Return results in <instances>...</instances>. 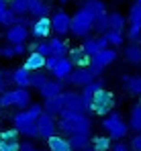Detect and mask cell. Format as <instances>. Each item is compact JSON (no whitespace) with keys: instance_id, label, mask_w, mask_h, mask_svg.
I'll list each match as a JSON object with an SVG mask.
<instances>
[{"instance_id":"6da1fadb","label":"cell","mask_w":141,"mask_h":151,"mask_svg":"<svg viewBox=\"0 0 141 151\" xmlns=\"http://www.w3.org/2000/svg\"><path fill=\"white\" fill-rule=\"evenodd\" d=\"M57 129L64 135H68V137L76 135V133L90 135V131H92V119L86 112H76V114H70V116H59Z\"/></svg>"},{"instance_id":"7a4b0ae2","label":"cell","mask_w":141,"mask_h":151,"mask_svg":"<svg viewBox=\"0 0 141 151\" xmlns=\"http://www.w3.org/2000/svg\"><path fill=\"white\" fill-rule=\"evenodd\" d=\"M100 127H102V129L106 131V135H108L111 139H115V141H123V139L127 137V133H129V123L119 114L117 110H111L108 114H104Z\"/></svg>"},{"instance_id":"3957f363","label":"cell","mask_w":141,"mask_h":151,"mask_svg":"<svg viewBox=\"0 0 141 151\" xmlns=\"http://www.w3.org/2000/svg\"><path fill=\"white\" fill-rule=\"evenodd\" d=\"M94 31V17L86 10V8H78L72 17V27H70V33L78 39H86L90 37V33Z\"/></svg>"},{"instance_id":"277c9868","label":"cell","mask_w":141,"mask_h":151,"mask_svg":"<svg viewBox=\"0 0 141 151\" xmlns=\"http://www.w3.org/2000/svg\"><path fill=\"white\" fill-rule=\"evenodd\" d=\"M113 108H115V96H113V92H108V90L102 88L98 94H94L92 106L86 110V114L88 116H92V114H108Z\"/></svg>"},{"instance_id":"5b68a950","label":"cell","mask_w":141,"mask_h":151,"mask_svg":"<svg viewBox=\"0 0 141 151\" xmlns=\"http://www.w3.org/2000/svg\"><path fill=\"white\" fill-rule=\"evenodd\" d=\"M115 59H117V51H115V47H106V49H100L96 55L90 57V65H88V68H90V70L94 72V76L98 78L108 65L115 63Z\"/></svg>"},{"instance_id":"8992f818","label":"cell","mask_w":141,"mask_h":151,"mask_svg":"<svg viewBox=\"0 0 141 151\" xmlns=\"http://www.w3.org/2000/svg\"><path fill=\"white\" fill-rule=\"evenodd\" d=\"M61 98H64V110L59 116H70L76 112H86V106L82 100V92H74V90H64L61 92Z\"/></svg>"},{"instance_id":"52a82bcc","label":"cell","mask_w":141,"mask_h":151,"mask_svg":"<svg viewBox=\"0 0 141 151\" xmlns=\"http://www.w3.org/2000/svg\"><path fill=\"white\" fill-rule=\"evenodd\" d=\"M43 112H45V110H43V104H31L29 108L19 110V112L12 116V127H14V129H23V127L29 125V123H37V119H39Z\"/></svg>"},{"instance_id":"ba28073f","label":"cell","mask_w":141,"mask_h":151,"mask_svg":"<svg viewBox=\"0 0 141 151\" xmlns=\"http://www.w3.org/2000/svg\"><path fill=\"white\" fill-rule=\"evenodd\" d=\"M96 80V76L90 68H76V70H72V74L64 80V84H68L72 88H84V86H88L90 82Z\"/></svg>"},{"instance_id":"9c48e42d","label":"cell","mask_w":141,"mask_h":151,"mask_svg":"<svg viewBox=\"0 0 141 151\" xmlns=\"http://www.w3.org/2000/svg\"><path fill=\"white\" fill-rule=\"evenodd\" d=\"M37 127H39V139H45L49 141L51 137L57 135V123H55V116L49 114V112H43L39 119H37Z\"/></svg>"},{"instance_id":"30bf717a","label":"cell","mask_w":141,"mask_h":151,"mask_svg":"<svg viewBox=\"0 0 141 151\" xmlns=\"http://www.w3.org/2000/svg\"><path fill=\"white\" fill-rule=\"evenodd\" d=\"M49 19H51V27H53V33H55V35L64 37V35H68V33H70L72 17L66 12V10H57V12H53Z\"/></svg>"},{"instance_id":"8fae6325","label":"cell","mask_w":141,"mask_h":151,"mask_svg":"<svg viewBox=\"0 0 141 151\" xmlns=\"http://www.w3.org/2000/svg\"><path fill=\"white\" fill-rule=\"evenodd\" d=\"M29 35H31V29L21 25V23H14L12 27H8L6 33H4L6 43H12V45H17V43H27V37H29Z\"/></svg>"},{"instance_id":"7c38bea8","label":"cell","mask_w":141,"mask_h":151,"mask_svg":"<svg viewBox=\"0 0 141 151\" xmlns=\"http://www.w3.org/2000/svg\"><path fill=\"white\" fill-rule=\"evenodd\" d=\"M51 33H53V27H51V19L49 17H45V19H35V23L31 27V35L35 39H47Z\"/></svg>"},{"instance_id":"4fadbf2b","label":"cell","mask_w":141,"mask_h":151,"mask_svg":"<svg viewBox=\"0 0 141 151\" xmlns=\"http://www.w3.org/2000/svg\"><path fill=\"white\" fill-rule=\"evenodd\" d=\"M68 57H70V61L76 65V68H88V65H90V55L82 49V45H80V47L70 49Z\"/></svg>"},{"instance_id":"5bb4252c","label":"cell","mask_w":141,"mask_h":151,"mask_svg":"<svg viewBox=\"0 0 141 151\" xmlns=\"http://www.w3.org/2000/svg\"><path fill=\"white\" fill-rule=\"evenodd\" d=\"M31 76H33V72L21 65V68L12 70V82L17 84V88H31Z\"/></svg>"},{"instance_id":"9a60e30c","label":"cell","mask_w":141,"mask_h":151,"mask_svg":"<svg viewBox=\"0 0 141 151\" xmlns=\"http://www.w3.org/2000/svg\"><path fill=\"white\" fill-rule=\"evenodd\" d=\"M45 55H41V53H37V51H31V53H27V57H25V68L27 70H31V72H37V70H43L45 68Z\"/></svg>"},{"instance_id":"2e32d148","label":"cell","mask_w":141,"mask_h":151,"mask_svg":"<svg viewBox=\"0 0 141 151\" xmlns=\"http://www.w3.org/2000/svg\"><path fill=\"white\" fill-rule=\"evenodd\" d=\"M64 92V82L61 80H49L45 86L39 90V94L43 96V100L45 98H53V96H59Z\"/></svg>"},{"instance_id":"e0dca14e","label":"cell","mask_w":141,"mask_h":151,"mask_svg":"<svg viewBox=\"0 0 141 151\" xmlns=\"http://www.w3.org/2000/svg\"><path fill=\"white\" fill-rule=\"evenodd\" d=\"M72 70H74V63L70 61V57L66 55V57H61V59H59V63L55 65V70L51 72V76H53L55 80H61V82H64V80L72 74Z\"/></svg>"},{"instance_id":"ac0fdd59","label":"cell","mask_w":141,"mask_h":151,"mask_svg":"<svg viewBox=\"0 0 141 151\" xmlns=\"http://www.w3.org/2000/svg\"><path fill=\"white\" fill-rule=\"evenodd\" d=\"M72 143V149L74 151H88L92 149V141H90V135H82V133H76L68 137Z\"/></svg>"},{"instance_id":"d6986e66","label":"cell","mask_w":141,"mask_h":151,"mask_svg":"<svg viewBox=\"0 0 141 151\" xmlns=\"http://www.w3.org/2000/svg\"><path fill=\"white\" fill-rule=\"evenodd\" d=\"M123 55H125V59L131 63V65H141V45L139 43H129V45H125V49H123Z\"/></svg>"},{"instance_id":"ffe728a7","label":"cell","mask_w":141,"mask_h":151,"mask_svg":"<svg viewBox=\"0 0 141 151\" xmlns=\"http://www.w3.org/2000/svg\"><path fill=\"white\" fill-rule=\"evenodd\" d=\"M12 94H14V108L23 110V108L31 106V90L29 88H14Z\"/></svg>"},{"instance_id":"44dd1931","label":"cell","mask_w":141,"mask_h":151,"mask_svg":"<svg viewBox=\"0 0 141 151\" xmlns=\"http://www.w3.org/2000/svg\"><path fill=\"white\" fill-rule=\"evenodd\" d=\"M82 8H86V10L92 14L94 21H96L98 17H104V14H106V4H104L102 0H84V2H82Z\"/></svg>"},{"instance_id":"7402d4cb","label":"cell","mask_w":141,"mask_h":151,"mask_svg":"<svg viewBox=\"0 0 141 151\" xmlns=\"http://www.w3.org/2000/svg\"><path fill=\"white\" fill-rule=\"evenodd\" d=\"M49 49H51V55H57V57H66V55L70 53L68 43H66L59 35H55V37L49 39Z\"/></svg>"},{"instance_id":"603a6c76","label":"cell","mask_w":141,"mask_h":151,"mask_svg":"<svg viewBox=\"0 0 141 151\" xmlns=\"http://www.w3.org/2000/svg\"><path fill=\"white\" fill-rule=\"evenodd\" d=\"M43 110L49 112V114H53V116H59L61 110H64V98H61V94L59 96H53V98H45Z\"/></svg>"},{"instance_id":"cb8c5ba5","label":"cell","mask_w":141,"mask_h":151,"mask_svg":"<svg viewBox=\"0 0 141 151\" xmlns=\"http://www.w3.org/2000/svg\"><path fill=\"white\" fill-rule=\"evenodd\" d=\"M123 86L129 94L133 96H141V76H123Z\"/></svg>"},{"instance_id":"d4e9b609","label":"cell","mask_w":141,"mask_h":151,"mask_svg":"<svg viewBox=\"0 0 141 151\" xmlns=\"http://www.w3.org/2000/svg\"><path fill=\"white\" fill-rule=\"evenodd\" d=\"M49 12H51V8H49L47 2H43V0H33V2H31L29 14H31L33 19H45V17H49Z\"/></svg>"},{"instance_id":"484cf974","label":"cell","mask_w":141,"mask_h":151,"mask_svg":"<svg viewBox=\"0 0 141 151\" xmlns=\"http://www.w3.org/2000/svg\"><path fill=\"white\" fill-rule=\"evenodd\" d=\"M47 145H49V151H74V149H72L70 139H66V137H59V135L51 137V139L47 141Z\"/></svg>"},{"instance_id":"4316f807","label":"cell","mask_w":141,"mask_h":151,"mask_svg":"<svg viewBox=\"0 0 141 151\" xmlns=\"http://www.w3.org/2000/svg\"><path fill=\"white\" fill-rule=\"evenodd\" d=\"M129 129L141 133V102L131 106V114H129Z\"/></svg>"},{"instance_id":"83f0119b","label":"cell","mask_w":141,"mask_h":151,"mask_svg":"<svg viewBox=\"0 0 141 151\" xmlns=\"http://www.w3.org/2000/svg\"><path fill=\"white\" fill-rule=\"evenodd\" d=\"M127 23H129V21H127L121 12H108V29L123 33V29L127 27Z\"/></svg>"},{"instance_id":"f1b7e54d","label":"cell","mask_w":141,"mask_h":151,"mask_svg":"<svg viewBox=\"0 0 141 151\" xmlns=\"http://www.w3.org/2000/svg\"><path fill=\"white\" fill-rule=\"evenodd\" d=\"M31 51H37V53H41V55L49 57V55H51V49H49V39H37L35 43H31V45H29V53H31Z\"/></svg>"},{"instance_id":"f546056e","label":"cell","mask_w":141,"mask_h":151,"mask_svg":"<svg viewBox=\"0 0 141 151\" xmlns=\"http://www.w3.org/2000/svg\"><path fill=\"white\" fill-rule=\"evenodd\" d=\"M31 2H33V0H10L8 4H10V8H12L19 17H23V14H29Z\"/></svg>"},{"instance_id":"4dcf8cb0","label":"cell","mask_w":141,"mask_h":151,"mask_svg":"<svg viewBox=\"0 0 141 151\" xmlns=\"http://www.w3.org/2000/svg\"><path fill=\"white\" fill-rule=\"evenodd\" d=\"M127 21H129V25H137V27H141V4H139V2H133V4H131Z\"/></svg>"},{"instance_id":"1f68e13d","label":"cell","mask_w":141,"mask_h":151,"mask_svg":"<svg viewBox=\"0 0 141 151\" xmlns=\"http://www.w3.org/2000/svg\"><path fill=\"white\" fill-rule=\"evenodd\" d=\"M104 37H106V41H108L111 47H119V45H123V41H125V35H123L121 31H113V29H108V31L104 33Z\"/></svg>"},{"instance_id":"d6a6232c","label":"cell","mask_w":141,"mask_h":151,"mask_svg":"<svg viewBox=\"0 0 141 151\" xmlns=\"http://www.w3.org/2000/svg\"><path fill=\"white\" fill-rule=\"evenodd\" d=\"M82 49L86 51L90 57H92V55H96V53L100 51V45H98V37H96V39H92V37H86V39H82Z\"/></svg>"},{"instance_id":"836d02e7","label":"cell","mask_w":141,"mask_h":151,"mask_svg":"<svg viewBox=\"0 0 141 151\" xmlns=\"http://www.w3.org/2000/svg\"><path fill=\"white\" fill-rule=\"evenodd\" d=\"M92 149L96 151H108L111 149V137L108 135H98L92 139Z\"/></svg>"},{"instance_id":"e575fe53","label":"cell","mask_w":141,"mask_h":151,"mask_svg":"<svg viewBox=\"0 0 141 151\" xmlns=\"http://www.w3.org/2000/svg\"><path fill=\"white\" fill-rule=\"evenodd\" d=\"M47 82H49V78H47V74H43L41 70L33 72V76H31V88H35V90H41Z\"/></svg>"},{"instance_id":"d590c367","label":"cell","mask_w":141,"mask_h":151,"mask_svg":"<svg viewBox=\"0 0 141 151\" xmlns=\"http://www.w3.org/2000/svg\"><path fill=\"white\" fill-rule=\"evenodd\" d=\"M17 21H19V14H17V12H14L12 8H8V10H6V12L2 14V19H0V25L8 29V27H12V25H14Z\"/></svg>"},{"instance_id":"8d00e7d4","label":"cell","mask_w":141,"mask_h":151,"mask_svg":"<svg viewBox=\"0 0 141 151\" xmlns=\"http://www.w3.org/2000/svg\"><path fill=\"white\" fill-rule=\"evenodd\" d=\"M19 131H21V135L29 137V139H39V127H37V123H29L23 129H19Z\"/></svg>"},{"instance_id":"74e56055","label":"cell","mask_w":141,"mask_h":151,"mask_svg":"<svg viewBox=\"0 0 141 151\" xmlns=\"http://www.w3.org/2000/svg\"><path fill=\"white\" fill-rule=\"evenodd\" d=\"M94 31H96L98 35H104V33L108 31V14L98 17V19L94 21Z\"/></svg>"},{"instance_id":"f35d334b","label":"cell","mask_w":141,"mask_h":151,"mask_svg":"<svg viewBox=\"0 0 141 151\" xmlns=\"http://www.w3.org/2000/svg\"><path fill=\"white\" fill-rule=\"evenodd\" d=\"M0 106H4V108L14 106V94H12V90H4V92H0Z\"/></svg>"},{"instance_id":"ab89813d","label":"cell","mask_w":141,"mask_h":151,"mask_svg":"<svg viewBox=\"0 0 141 151\" xmlns=\"http://www.w3.org/2000/svg\"><path fill=\"white\" fill-rule=\"evenodd\" d=\"M19 135H21L19 129H4L0 133V139H4V141H19Z\"/></svg>"},{"instance_id":"60d3db41","label":"cell","mask_w":141,"mask_h":151,"mask_svg":"<svg viewBox=\"0 0 141 151\" xmlns=\"http://www.w3.org/2000/svg\"><path fill=\"white\" fill-rule=\"evenodd\" d=\"M0 151H21V143L19 141H4V139H0Z\"/></svg>"},{"instance_id":"b9f144b4","label":"cell","mask_w":141,"mask_h":151,"mask_svg":"<svg viewBox=\"0 0 141 151\" xmlns=\"http://www.w3.org/2000/svg\"><path fill=\"white\" fill-rule=\"evenodd\" d=\"M0 57H4V59H12V57H17L14 45L10 43V45H4V47H0Z\"/></svg>"},{"instance_id":"7bdbcfd3","label":"cell","mask_w":141,"mask_h":151,"mask_svg":"<svg viewBox=\"0 0 141 151\" xmlns=\"http://www.w3.org/2000/svg\"><path fill=\"white\" fill-rule=\"evenodd\" d=\"M139 35H141V27H137V25H129V31H127V39L129 41H137L139 39Z\"/></svg>"},{"instance_id":"ee69618b","label":"cell","mask_w":141,"mask_h":151,"mask_svg":"<svg viewBox=\"0 0 141 151\" xmlns=\"http://www.w3.org/2000/svg\"><path fill=\"white\" fill-rule=\"evenodd\" d=\"M59 59H61V57H57V55H49V57L45 59V70L53 72V70H55V65L59 63Z\"/></svg>"},{"instance_id":"f6af8a7d","label":"cell","mask_w":141,"mask_h":151,"mask_svg":"<svg viewBox=\"0 0 141 151\" xmlns=\"http://www.w3.org/2000/svg\"><path fill=\"white\" fill-rule=\"evenodd\" d=\"M131 149L135 151H141V133H137L133 139H131Z\"/></svg>"},{"instance_id":"bcb514c9","label":"cell","mask_w":141,"mask_h":151,"mask_svg":"<svg viewBox=\"0 0 141 151\" xmlns=\"http://www.w3.org/2000/svg\"><path fill=\"white\" fill-rule=\"evenodd\" d=\"M14 51H17V55H25V53H29V45L27 43H17Z\"/></svg>"},{"instance_id":"7dc6e473","label":"cell","mask_w":141,"mask_h":151,"mask_svg":"<svg viewBox=\"0 0 141 151\" xmlns=\"http://www.w3.org/2000/svg\"><path fill=\"white\" fill-rule=\"evenodd\" d=\"M21 151H41V149L33 143H21Z\"/></svg>"},{"instance_id":"c3c4849f","label":"cell","mask_w":141,"mask_h":151,"mask_svg":"<svg viewBox=\"0 0 141 151\" xmlns=\"http://www.w3.org/2000/svg\"><path fill=\"white\" fill-rule=\"evenodd\" d=\"M8 2H10V0H0V19H2V14L10 8V4H8Z\"/></svg>"},{"instance_id":"681fc988","label":"cell","mask_w":141,"mask_h":151,"mask_svg":"<svg viewBox=\"0 0 141 151\" xmlns=\"http://www.w3.org/2000/svg\"><path fill=\"white\" fill-rule=\"evenodd\" d=\"M111 151H131V149H129V147H127L125 143H115V145H113V149H111Z\"/></svg>"},{"instance_id":"f907efd6","label":"cell","mask_w":141,"mask_h":151,"mask_svg":"<svg viewBox=\"0 0 141 151\" xmlns=\"http://www.w3.org/2000/svg\"><path fill=\"white\" fill-rule=\"evenodd\" d=\"M4 86H6V78H4V72L0 70V92H4Z\"/></svg>"},{"instance_id":"816d5d0a","label":"cell","mask_w":141,"mask_h":151,"mask_svg":"<svg viewBox=\"0 0 141 151\" xmlns=\"http://www.w3.org/2000/svg\"><path fill=\"white\" fill-rule=\"evenodd\" d=\"M57 2H59V4H66V2H70V0H57Z\"/></svg>"},{"instance_id":"f5cc1de1","label":"cell","mask_w":141,"mask_h":151,"mask_svg":"<svg viewBox=\"0 0 141 151\" xmlns=\"http://www.w3.org/2000/svg\"><path fill=\"white\" fill-rule=\"evenodd\" d=\"M135 43H139V45H141V35H139V39H137V41H135Z\"/></svg>"},{"instance_id":"db71d44e","label":"cell","mask_w":141,"mask_h":151,"mask_svg":"<svg viewBox=\"0 0 141 151\" xmlns=\"http://www.w3.org/2000/svg\"><path fill=\"white\" fill-rule=\"evenodd\" d=\"M135 2H139V4H141V0H135Z\"/></svg>"},{"instance_id":"11a10c76","label":"cell","mask_w":141,"mask_h":151,"mask_svg":"<svg viewBox=\"0 0 141 151\" xmlns=\"http://www.w3.org/2000/svg\"><path fill=\"white\" fill-rule=\"evenodd\" d=\"M88 151H96V149H88Z\"/></svg>"}]
</instances>
